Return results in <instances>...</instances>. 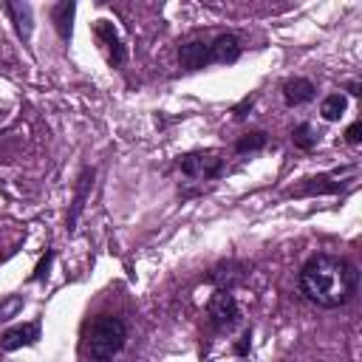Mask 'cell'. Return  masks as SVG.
Returning <instances> with one entry per match:
<instances>
[{"label":"cell","instance_id":"1","mask_svg":"<svg viewBox=\"0 0 362 362\" xmlns=\"http://www.w3.org/2000/svg\"><path fill=\"white\" fill-rule=\"evenodd\" d=\"M359 272L339 255H314L300 269V291L320 308H339L354 300Z\"/></svg>","mask_w":362,"mask_h":362},{"label":"cell","instance_id":"2","mask_svg":"<svg viewBox=\"0 0 362 362\" xmlns=\"http://www.w3.org/2000/svg\"><path fill=\"white\" fill-rule=\"evenodd\" d=\"M124 339H127V325L116 314H99L88 325V354L96 362L113 359L124 348Z\"/></svg>","mask_w":362,"mask_h":362},{"label":"cell","instance_id":"3","mask_svg":"<svg viewBox=\"0 0 362 362\" xmlns=\"http://www.w3.org/2000/svg\"><path fill=\"white\" fill-rule=\"evenodd\" d=\"M206 317H209V322H212L215 331L232 328V325L238 322V317H240V308H238L235 294H232L229 288H218V291L209 297V303H206Z\"/></svg>","mask_w":362,"mask_h":362},{"label":"cell","instance_id":"4","mask_svg":"<svg viewBox=\"0 0 362 362\" xmlns=\"http://www.w3.org/2000/svg\"><path fill=\"white\" fill-rule=\"evenodd\" d=\"M178 167L189 178H215L223 170V158L218 150H195L178 158Z\"/></svg>","mask_w":362,"mask_h":362},{"label":"cell","instance_id":"5","mask_svg":"<svg viewBox=\"0 0 362 362\" xmlns=\"http://www.w3.org/2000/svg\"><path fill=\"white\" fill-rule=\"evenodd\" d=\"M178 62H181V68H187V71H201L204 65L212 62V59H209V42H206V40H187V42H181V48H178Z\"/></svg>","mask_w":362,"mask_h":362},{"label":"cell","instance_id":"6","mask_svg":"<svg viewBox=\"0 0 362 362\" xmlns=\"http://www.w3.org/2000/svg\"><path fill=\"white\" fill-rule=\"evenodd\" d=\"M240 57V40L235 34H218L209 42V59L221 65H232Z\"/></svg>","mask_w":362,"mask_h":362},{"label":"cell","instance_id":"7","mask_svg":"<svg viewBox=\"0 0 362 362\" xmlns=\"http://www.w3.org/2000/svg\"><path fill=\"white\" fill-rule=\"evenodd\" d=\"M40 339V325L37 322H25L20 328H8L3 337H0V348L3 351H17L23 345H34Z\"/></svg>","mask_w":362,"mask_h":362},{"label":"cell","instance_id":"8","mask_svg":"<svg viewBox=\"0 0 362 362\" xmlns=\"http://www.w3.org/2000/svg\"><path fill=\"white\" fill-rule=\"evenodd\" d=\"M96 37L107 45V57H110V62L113 65H122L124 62V48H122V40H119V34H116V28H113V23H107V20H99L96 23Z\"/></svg>","mask_w":362,"mask_h":362},{"label":"cell","instance_id":"9","mask_svg":"<svg viewBox=\"0 0 362 362\" xmlns=\"http://www.w3.org/2000/svg\"><path fill=\"white\" fill-rule=\"evenodd\" d=\"M314 85L308 82V79H288L286 85H283V99L288 102V105H305V102H311L314 99Z\"/></svg>","mask_w":362,"mask_h":362},{"label":"cell","instance_id":"10","mask_svg":"<svg viewBox=\"0 0 362 362\" xmlns=\"http://www.w3.org/2000/svg\"><path fill=\"white\" fill-rule=\"evenodd\" d=\"M6 14L14 20L17 34L23 40H28L31 37V6L28 3H6Z\"/></svg>","mask_w":362,"mask_h":362},{"label":"cell","instance_id":"11","mask_svg":"<svg viewBox=\"0 0 362 362\" xmlns=\"http://www.w3.org/2000/svg\"><path fill=\"white\" fill-rule=\"evenodd\" d=\"M345 107H348V99H345L342 93H331V96H325V99H322L320 113H322V119H325V122H337V119L345 113Z\"/></svg>","mask_w":362,"mask_h":362},{"label":"cell","instance_id":"12","mask_svg":"<svg viewBox=\"0 0 362 362\" xmlns=\"http://www.w3.org/2000/svg\"><path fill=\"white\" fill-rule=\"evenodd\" d=\"M74 3H57L54 6V23H57V31L59 37H71V20H74Z\"/></svg>","mask_w":362,"mask_h":362},{"label":"cell","instance_id":"13","mask_svg":"<svg viewBox=\"0 0 362 362\" xmlns=\"http://www.w3.org/2000/svg\"><path fill=\"white\" fill-rule=\"evenodd\" d=\"M263 147H266V133H263V130L246 133V136H240L238 144H235L238 153H255V150H263Z\"/></svg>","mask_w":362,"mask_h":362},{"label":"cell","instance_id":"14","mask_svg":"<svg viewBox=\"0 0 362 362\" xmlns=\"http://www.w3.org/2000/svg\"><path fill=\"white\" fill-rule=\"evenodd\" d=\"M314 141H317V136L311 133V127H308V124H300V127L294 130V144H297L300 150H311V147H314Z\"/></svg>","mask_w":362,"mask_h":362},{"label":"cell","instance_id":"15","mask_svg":"<svg viewBox=\"0 0 362 362\" xmlns=\"http://www.w3.org/2000/svg\"><path fill=\"white\" fill-rule=\"evenodd\" d=\"M238 266H226V269H215L212 274H209V283H232V280H240V274H232Z\"/></svg>","mask_w":362,"mask_h":362},{"label":"cell","instance_id":"16","mask_svg":"<svg viewBox=\"0 0 362 362\" xmlns=\"http://www.w3.org/2000/svg\"><path fill=\"white\" fill-rule=\"evenodd\" d=\"M20 308V297H8L3 305H0V320H6V317H11L14 311Z\"/></svg>","mask_w":362,"mask_h":362},{"label":"cell","instance_id":"17","mask_svg":"<svg viewBox=\"0 0 362 362\" xmlns=\"http://www.w3.org/2000/svg\"><path fill=\"white\" fill-rule=\"evenodd\" d=\"M359 133H362V122H354V124L345 130V141H348V144H356V141L362 139Z\"/></svg>","mask_w":362,"mask_h":362},{"label":"cell","instance_id":"18","mask_svg":"<svg viewBox=\"0 0 362 362\" xmlns=\"http://www.w3.org/2000/svg\"><path fill=\"white\" fill-rule=\"evenodd\" d=\"M252 102H255V99H252V96H249V99H243V102H240V105H238V107H235V116H238V119H243V116H246V110H249V107H252Z\"/></svg>","mask_w":362,"mask_h":362}]
</instances>
